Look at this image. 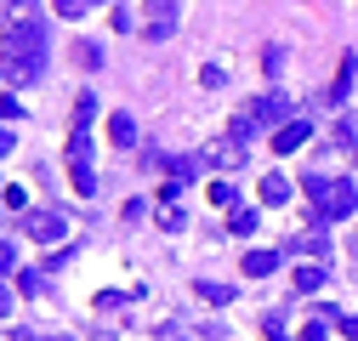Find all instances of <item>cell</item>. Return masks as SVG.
<instances>
[{
  "instance_id": "6da1fadb",
  "label": "cell",
  "mask_w": 358,
  "mask_h": 341,
  "mask_svg": "<svg viewBox=\"0 0 358 341\" xmlns=\"http://www.w3.org/2000/svg\"><path fill=\"white\" fill-rule=\"evenodd\" d=\"M46 46H52V34H46V23H40V17L12 23V29H6V40H0L6 74H12L17 85H34L40 74H46Z\"/></svg>"
},
{
  "instance_id": "7a4b0ae2",
  "label": "cell",
  "mask_w": 358,
  "mask_h": 341,
  "mask_svg": "<svg viewBox=\"0 0 358 341\" xmlns=\"http://www.w3.org/2000/svg\"><path fill=\"white\" fill-rule=\"evenodd\" d=\"M301 188H307L313 217H319V222H347L352 210H358V188L347 177H307Z\"/></svg>"
},
{
  "instance_id": "3957f363",
  "label": "cell",
  "mask_w": 358,
  "mask_h": 341,
  "mask_svg": "<svg viewBox=\"0 0 358 341\" xmlns=\"http://www.w3.org/2000/svg\"><path fill=\"white\" fill-rule=\"evenodd\" d=\"M267 125H290V97H285V92H267V97H256L250 108H239L228 137H234V143H256Z\"/></svg>"
},
{
  "instance_id": "277c9868",
  "label": "cell",
  "mask_w": 358,
  "mask_h": 341,
  "mask_svg": "<svg viewBox=\"0 0 358 341\" xmlns=\"http://www.w3.org/2000/svg\"><path fill=\"white\" fill-rule=\"evenodd\" d=\"M69 177H74V194H97V177H92V137L74 125V143H69Z\"/></svg>"
},
{
  "instance_id": "5b68a950",
  "label": "cell",
  "mask_w": 358,
  "mask_h": 341,
  "mask_svg": "<svg viewBox=\"0 0 358 341\" xmlns=\"http://www.w3.org/2000/svg\"><path fill=\"white\" fill-rule=\"evenodd\" d=\"M23 233L40 239V245H52V239L69 233V217H63V210H23Z\"/></svg>"
},
{
  "instance_id": "8992f818",
  "label": "cell",
  "mask_w": 358,
  "mask_h": 341,
  "mask_svg": "<svg viewBox=\"0 0 358 341\" xmlns=\"http://www.w3.org/2000/svg\"><path fill=\"white\" fill-rule=\"evenodd\" d=\"M148 6V40H171L176 34V0H143Z\"/></svg>"
},
{
  "instance_id": "52a82bcc",
  "label": "cell",
  "mask_w": 358,
  "mask_h": 341,
  "mask_svg": "<svg viewBox=\"0 0 358 341\" xmlns=\"http://www.w3.org/2000/svg\"><path fill=\"white\" fill-rule=\"evenodd\" d=\"M199 159L216 165V170H234V165H245V143H234V137H228V143H210Z\"/></svg>"
},
{
  "instance_id": "ba28073f",
  "label": "cell",
  "mask_w": 358,
  "mask_h": 341,
  "mask_svg": "<svg viewBox=\"0 0 358 341\" xmlns=\"http://www.w3.org/2000/svg\"><path fill=\"white\" fill-rule=\"evenodd\" d=\"M307 137H313V125H307V119H290V125H279V131H273V148H279V154H296Z\"/></svg>"
},
{
  "instance_id": "9c48e42d",
  "label": "cell",
  "mask_w": 358,
  "mask_h": 341,
  "mask_svg": "<svg viewBox=\"0 0 358 341\" xmlns=\"http://www.w3.org/2000/svg\"><path fill=\"white\" fill-rule=\"evenodd\" d=\"M279 262H285L279 250H245V279H267Z\"/></svg>"
},
{
  "instance_id": "30bf717a",
  "label": "cell",
  "mask_w": 358,
  "mask_h": 341,
  "mask_svg": "<svg viewBox=\"0 0 358 341\" xmlns=\"http://www.w3.org/2000/svg\"><path fill=\"white\" fill-rule=\"evenodd\" d=\"M285 250H290V256L301 250V256H313V262H330V239H324V233H307V239H290Z\"/></svg>"
},
{
  "instance_id": "8fae6325",
  "label": "cell",
  "mask_w": 358,
  "mask_h": 341,
  "mask_svg": "<svg viewBox=\"0 0 358 341\" xmlns=\"http://www.w3.org/2000/svg\"><path fill=\"white\" fill-rule=\"evenodd\" d=\"M194 296H205L210 307H228V302H234V284H216V279H199V290H194Z\"/></svg>"
},
{
  "instance_id": "7c38bea8",
  "label": "cell",
  "mask_w": 358,
  "mask_h": 341,
  "mask_svg": "<svg viewBox=\"0 0 358 341\" xmlns=\"http://www.w3.org/2000/svg\"><path fill=\"white\" fill-rule=\"evenodd\" d=\"M0 17H6V29H12V23H29L40 12H34V0H0Z\"/></svg>"
},
{
  "instance_id": "4fadbf2b",
  "label": "cell",
  "mask_w": 358,
  "mask_h": 341,
  "mask_svg": "<svg viewBox=\"0 0 358 341\" xmlns=\"http://www.w3.org/2000/svg\"><path fill=\"white\" fill-rule=\"evenodd\" d=\"M262 199H267V205H285V199H290V182L279 177V170H267V177H262Z\"/></svg>"
},
{
  "instance_id": "5bb4252c",
  "label": "cell",
  "mask_w": 358,
  "mask_h": 341,
  "mask_svg": "<svg viewBox=\"0 0 358 341\" xmlns=\"http://www.w3.org/2000/svg\"><path fill=\"white\" fill-rule=\"evenodd\" d=\"M108 137H114L120 148H131V143H137V125H131V114H114V119H108Z\"/></svg>"
},
{
  "instance_id": "9a60e30c",
  "label": "cell",
  "mask_w": 358,
  "mask_h": 341,
  "mask_svg": "<svg viewBox=\"0 0 358 341\" xmlns=\"http://www.w3.org/2000/svg\"><path fill=\"white\" fill-rule=\"evenodd\" d=\"M92 119H97V97L80 92V103H74V125H80V131H92Z\"/></svg>"
},
{
  "instance_id": "2e32d148",
  "label": "cell",
  "mask_w": 358,
  "mask_h": 341,
  "mask_svg": "<svg viewBox=\"0 0 358 341\" xmlns=\"http://www.w3.org/2000/svg\"><path fill=\"white\" fill-rule=\"evenodd\" d=\"M296 290H301V296L324 290V268H296Z\"/></svg>"
},
{
  "instance_id": "e0dca14e",
  "label": "cell",
  "mask_w": 358,
  "mask_h": 341,
  "mask_svg": "<svg viewBox=\"0 0 358 341\" xmlns=\"http://www.w3.org/2000/svg\"><path fill=\"white\" fill-rule=\"evenodd\" d=\"M352 68H358V63H347V57H341V74H336V85H330V97H336V103L352 92Z\"/></svg>"
},
{
  "instance_id": "ac0fdd59",
  "label": "cell",
  "mask_w": 358,
  "mask_h": 341,
  "mask_svg": "<svg viewBox=\"0 0 358 341\" xmlns=\"http://www.w3.org/2000/svg\"><path fill=\"white\" fill-rule=\"evenodd\" d=\"M92 6H103V0H57V17H85Z\"/></svg>"
},
{
  "instance_id": "d6986e66",
  "label": "cell",
  "mask_w": 358,
  "mask_h": 341,
  "mask_svg": "<svg viewBox=\"0 0 358 341\" xmlns=\"http://www.w3.org/2000/svg\"><path fill=\"white\" fill-rule=\"evenodd\" d=\"M159 228H165V233H182L188 217H182V210H159Z\"/></svg>"
},
{
  "instance_id": "ffe728a7",
  "label": "cell",
  "mask_w": 358,
  "mask_h": 341,
  "mask_svg": "<svg viewBox=\"0 0 358 341\" xmlns=\"http://www.w3.org/2000/svg\"><path fill=\"white\" fill-rule=\"evenodd\" d=\"M74 57H80V63H85V68H103V52H97V46H92V40H85V46H74Z\"/></svg>"
},
{
  "instance_id": "44dd1931",
  "label": "cell",
  "mask_w": 358,
  "mask_h": 341,
  "mask_svg": "<svg viewBox=\"0 0 358 341\" xmlns=\"http://www.w3.org/2000/svg\"><path fill=\"white\" fill-rule=\"evenodd\" d=\"M234 233H256V210H234Z\"/></svg>"
},
{
  "instance_id": "7402d4cb",
  "label": "cell",
  "mask_w": 358,
  "mask_h": 341,
  "mask_svg": "<svg viewBox=\"0 0 358 341\" xmlns=\"http://www.w3.org/2000/svg\"><path fill=\"white\" fill-rule=\"evenodd\" d=\"M324 335H330V319H313V324L301 330V341H324Z\"/></svg>"
},
{
  "instance_id": "603a6c76",
  "label": "cell",
  "mask_w": 358,
  "mask_h": 341,
  "mask_svg": "<svg viewBox=\"0 0 358 341\" xmlns=\"http://www.w3.org/2000/svg\"><path fill=\"white\" fill-rule=\"evenodd\" d=\"M222 80H228V74H222L216 63H205V68H199V85H210V92H216V85H222Z\"/></svg>"
},
{
  "instance_id": "cb8c5ba5",
  "label": "cell",
  "mask_w": 358,
  "mask_h": 341,
  "mask_svg": "<svg viewBox=\"0 0 358 341\" xmlns=\"http://www.w3.org/2000/svg\"><path fill=\"white\" fill-rule=\"evenodd\" d=\"M12 268H17V245L0 239V273H12Z\"/></svg>"
},
{
  "instance_id": "d4e9b609",
  "label": "cell",
  "mask_w": 358,
  "mask_h": 341,
  "mask_svg": "<svg viewBox=\"0 0 358 341\" xmlns=\"http://www.w3.org/2000/svg\"><path fill=\"white\" fill-rule=\"evenodd\" d=\"M210 205H239V199H234V188H228V182H216V188H210Z\"/></svg>"
},
{
  "instance_id": "484cf974",
  "label": "cell",
  "mask_w": 358,
  "mask_h": 341,
  "mask_svg": "<svg viewBox=\"0 0 358 341\" xmlns=\"http://www.w3.org/2000/svg\"><path fill=\"white\" fill-rule=\"evenodd\" d=\"M262 330L273 335V341H285V319H279V313H267V319H262Z\"/></svg>"
},
{
  "instance_id": "4316f807",
  "label": "cell",
  "mask_w": 358,
  "mask_h": 341,
  "mask_svg": "<svg viewBox=\"0 0 358 341\" xmlns=\"http://www.w3.org/2000/svg\"><path fill=\"white\" fill-rule=\"evenodd\" d=\"M17 290H29V296H40V290H46V279H40V273H23V279H17Z\"/></svg>"
},
{
  "instance_id": "83f0119b",
  "label": "cell",
  "mask_w": 358,
  "mask_h": 341,
  "mask_svg": "<svg viewBox=\"0 0 358 341\" xmlns=\"http://www.w3.org/2000/svg\"><path fill=\"white\" fill-rule=\"evenodd\" d=\"M23 108H17V97H0V119H17Z\"/></svg>"
},
{
  "instance_id": "f1b7e54d",
  "label": "cell",
  "mask_w": 358,
  "mask_h": 341,
  "mask_svg": "<svg viewBox=\"0 0 358 341\" xmlns=\"http://www.w3.org/2000/svg\"><path fill=\"white\" fill-rule=\"evenodd\" d=\"M12 143H17V137H12V125H0V159L12 154Z\"/></svg>"
},
{
  "instance_id": "f546056e",
  "label": "cell",
  "mask_w": 358,
  "mask_h": 341,
  "mask_svg": "<svg viewBox=\"0 0 358 341\" xmlns=\"http://www.w3.org/2000/svg\"><path fill=\"white\" fill-rule=\"evenodd\" d=\"M336 324H341V335H347V341H358V319H336Z\"/></svg>"
},
{
  "instance_id": "4dcf8cb0",
  "label": "cell",
  "mask_w": 358,
  "mask_h": 341,
  "mask_svg": "<svg viewBox=\"0 0 358 341\" xmlns=\"http://www.w3.org/2000/svg\"><path fill=\"white\" fill-rule=\"evenodd\" d=\"M40 341H57V335H40Z\"/></svg>"
},
{
  "instance_id": "1f68e13d",
  "label": "cell",
  "mask_w": 358,
  "mask_h": 341,
  "mask_svg": "<svg viewBox=\"0 0 358 341\" xmlns=\"http://www.w3.org/2000/svg\"><path fill=\"white\" fill-rule=\"evenodd\" d=\"M0 199H6V188H0Z\"/></svg>"
}]
</instances>
